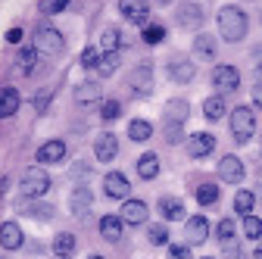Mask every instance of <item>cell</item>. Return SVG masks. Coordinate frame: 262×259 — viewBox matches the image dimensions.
<instances>
[{
	"label": "cell",
	"instance_id": "cell-46",
	"mask_svg": "<svg viewBox=\"0 0 262 259\" xmlns=\"http://www.w3.org/2000/svg\"><path fill=\"white\" fill-rule=\"evenodd\" d=\"M225 259H244V253H241L234 244H228V247H225Z\"/></svg>",
	"mask_w": 262,
	"mask_h": 259
},
{
	"label": "cell",
	"instance_id": "cell-17",
	"mask_svg": "<svg viewBox=\"0 0 262 259\" xmlns=\"http://www.w3.org/2000/svg\"><path fill=\"white\" fill-rule=\"evenodd\" d=\"M103 190H106V197H113V200H125L131 193V184H128V178L122 172H110L103 178Z\"/></svg>",
	"mask_w": 262,
	"mask_h": 259
},
{
	"label": "cell",
	"instance_id": "cell-24",
	"mask_svg": "<svg viewBox=\"0 0 262 259\" xmlns=\"http://www.w3.org/2000/svg\"><path fill=\"white\" fill-rule=\"evenodd\" d=\"M22 106V97L16 88H4L0 91V119H7V116H16Z\"/></svg>",
	"mask_w": 262,
	"mask_h": 259
},
{
	"label": "cell",
	"instance_id": "cell-13",
	"mask_svg": "<svg viewBox=\"0 0 262 259\" xmlns=\"http://www.w3.org/2000/svg\"><path fill=\"white\" fill-rule=\"evenodd\" d=\"M175 22L184 25V28H200L203 25V7L200 4H178Z\"/></svg>",
	"mask_w": 262,
	"mask_h": 259
},
{
	"label": "cell",
	"instance_id": "cell-21",
	"mask_svg": "<svg viewBox=\"0 0 262 259\" xmlns=\"http://www.w3.org/2000/svg\"><path fill=\"white\" fill-rule=\"evenodd\" d=\"M187 119H190V103H187V100L175 97V100L166 103V122H172V125H184Z\"/></svg>",
	"mask_w": 262,
	"mask_h": 259
},
{
	"label": "cell",
	"instance_id": "cell-32",
	"mask_svg": "<svg viewBox=\"0 0 262 259\" xmlns=\"http://www.w3.org/2000/svg\"><path fill=\"white\" fill-rule=\"evenodd\" d=\"M119 62H122V56H119V53H103V56H100V62H97V72H100L103 78H110V75H116Z\"/></svg>",
	"mask_w": 262,
	"mask_h": 259
},
{
	"label": "cell",
	"instance_id": "cell-42",
	"mask_svg": "<svg viewBox=\"0 0 262 259\" xmlns=\"http://www.w3.org/2000/svg\"><path fill=\"white\" fill-rule=\"evenodd\" d=\"M162 38H166V28H162V25H150V28L144 31V41H147V44H156V41H162Z\"/></svg>",
	"mask_w": 262,
	"mask_h": 259
},
{
	"label": "cell",
	"instance_id": "cell-10",
	"mask_svg": "<svg viewBox=\"0 0 262 259\" xmlns=\"http://www.w3.org/2000/svg\"><path fill=\"white\" fill-rule=\"evenodd\" d=\"M116 153H119V138H116L113 132L97 135V141H94V156L100 159V163H113Z\"/></svg>",
	"mask_w": 262,
	"mask_h": 259
},
{
	"label": "cell",
	"instance_id": "cell-41",
	"mask_svg": "<svg viewBox=\"0 0 262 259\" xmlns=\"http://www.w3.org/2000/svg\"><path fill=\"white\" fill-rule=\"evenodd\" d=\"M50 94H53V88H41V91L35 94V110H38V113H44V110H47V103H50Z\"/></svg>",
	"mask_w": 262,
	"mask_h": 259
},
{
	"label": "cell",
	"instance_id": "cell-15",
	"mask_svg": "<svg viewBox=\"0 0 262 259\" xmlns=\"http://www.w3.org/2000/svg\"><path fill=\"white\" fill-rule=\"evenodd\" d=\"M166 72H169V78L175 81V84H190L193 81V75H196V69H193V62L190 59H172L169 66H166Z\"/></svg>",
	"mask_w": 262,
	"mask_h": 259
},
{
	"label": "cell",
	"instance_id": "cell-22",
	"mask_svg": "<svg viewBox=\"0 0 262 259\" xmlns=\"http://www.w3.org/2000/svg\"><path fill=\"white\" fill-rule=\"evenodd\" d=\"M159 215L166 219V222H181L184 219V203L178 197H159Z\"/></svg>",
	"mask_w": 262,
	"mask_h": 259
},
{
	"label": "cell",
	"instance_id": "cell-53",
	"mask_svg": "<svg viewBox=\"0 0 262 259\" xmlns=\"http://www.w3.org/2000/svg\"><path fill=\"white\" fill-rule=\"evenodd\" d=\"M259 72H262V66H259Z\"/></svg>",
	"mask_w": 262,
	"mask_h": 259
},
{
	"label": "cell",
	"instance_id": "cell-20",
	"mask_svg": "<svg viewBox=\"0 0 262 259\" xmlns=\"http://www.w3.org/2000/svg\"><path fill=\"white\" fill-rule=\"evenodd\" d=\"M122 228H125L122 215H103V219H100V234H103V241H110V244H119V241H122Z\"/></svg>",
	"mask_w": 262,
	"mask_h": 259
},
{
	"label": "cell",
	"instance_id": "cell-14",
	"mask_svg": "<svg viewBox=\"0 0 262 259\" xmlns=\"http://www.w3.org/2000/svg\"><path fill=\"white\" fill-rule=\"evenodd\" d=\"M72 97H75L78 106H91L103 97V88H100V81H81V84H75Z\"/></svg>",
	"mask_w": 262,
	"mask_h": 259
},
{
	"label": "cell",
	"instance_id": "cell-44",
	"mask_svg": "<svg viewBox=\"0 0 262 259\" xmlns=\"http://www.w3.org/2000/svg\"><path fill=\"white\" fill-rule=\"evenodd\" d=\"M169 259H190V247L187 244H172L169 247Z\"/></svg>",
	"mask_w": 262,
	"mask_h": 259
},
{
	"label": "cell",
	"instance_id": "cell-51",
	"mask_svg": "<svg viewBox=\"0 0 262 259\" xmlns=\"http://www.w3.org/2000/svg\"><path fill=\"white\" fill-rule=\"evenodd\" d=\"M88 259H106V256H88Z\"/></svg>",
	"mask_w": 262,
	"mask_h": 259
},
{
	"label": "cell",
	"instance_id": "cell-36",
	"mask_svg": "<svg viewBox=\"0 0 262 259\" xmlns=\"http://www.w3.org/2000/svg\"><path fill=\"white\" fill-rule=\"evenodd\" d=\"M244 234L250 241H259L262 238V219L259 215H244Z\"/></svg>",
	"mask_w": 262,
	"mask_h": 259
},
{
	"label": "cell",
	"instance_id": "cell-9",
	"mask_svg": "<svg viewBox=\"0 0 262 259\" xmlns=\"http://www.w3.org/2000/svg\"><path fill=\"white\" fill-rule=\"evenodd\" d=\"M184 238H187V247H196L209 238V219L206 215H190L184 222Z\"/></svg>",
	"mask_w": 262,
	"mask_h": 259
},
{
	"label": "cell",
	"instance_id": "cell-33",
	"mask_svg": "<svg viewBox=\"0 0 262 259\" xmlns=\"http://www.w3.org/2000/svg\"><path fill=\"white\" fill-rule=\"evenodd\" d=\"M253 206H256V193H250V190H237V193H234V209H237L241 215H250Z\"/></svg>",
	"mask_w": 262,
	"mask_h": 259
},
{
	"label": "cell",
	"instance_id": "cell-45",
	"mask_svg": "<svg viewBox=\"0 0 262 259\" xmlns=\"http://www.w3.org/2000/svg\"><path fill=\"white\" fill-rule=\"evenodd\" d=\"M69 175H72V178H75V181H84V178H88V163H75V166H72V172H69Z\"/></svg>",
	"mask_w": 262,
	"mask_h": 259
},
{
	"label": "cell",
	"instance_id": "cell-35",
	"mask_svg": "<svg viewBox=\"0 0 262 259\" xmlns=\"http://www.w3.org/2000/svg\"><path fill=\"white\" fill-rule=\"evenodd\" d=\"M147 238H150V244H156V247H166V244H169V225H166V222L150 225V228H147Z\"/></svg>",
	"mask_w": 262,
	"mask_h": 259
},
{
	"label": "cell",
	"instance_id": "cell-27",
	"mask_svg": "<svg viewBox=\"0 0 262 259\" xmlns=\"http://www.w3.org/2000/svg\"><path fill=\"white\" fill-rule=\"evenodd\" d=\"M138 175H141L144 181H153V178L159 175V156H156V153H144V156L138 159Z\"/></svg>",
	"mask_w": 262,
	"mask_h": 259
},
{
	"label": "cell",
	"instance_id": "cell-4",
	"mask_svg": "<svg viewBox=\"0 0 262 259\" xmlns=\"http://www.w3.org/2000/svg\"><path fill=\"white\" fill-rule=\"evenodd\" d=\"M256 132V119H253V110L250 106H237L231 110V135L237 144H247Z\"/></svg>",
	"mask_w": 262,
	"mask_h": 259
},
{
	"label": "cell",
	"instance_id": "cell-7",
	"mask_svg": "<svg viewBox=\"0 0 262 259\" xmlns=\"http://www.w3.org/2000/svg\"><path fill=\"white\" fill-rule=\"evenodd\" d=\"M128 88L135 91V97H150L153 91V72H150V62H144V66H135L128 75Z\"/></svg>",
	"mask_w": 262,
	"mask_h": 259
},
{
	"label": "cell",
	"instance_id": "cell-25",
	"mask_svg": "<svg viewBox=\"0 0 262 259\" xmlns=\"http://www.w3.org/2000/svg\"><path fill=\"white\" fill-rule=\"evenodd\" d=\"M22 215L38 219V222H50V219L56 215V206H53V203H44V200H31L28 206H22Z\"/></svg>",
	"mask_w": 262,
	"mask_h": 259
},
{
	"label": "cell",
	"instance_id": "cell-48",
	"mask_svg": "<svg viewBox=\"0 0 262 259\" xmlns=\"http://www.w3.org/2000/svg\"><path fill=\"white\" fill-rule=\"evenodd\" d=\"M253 100H256V106H262V81L253 88Z\"/></svg>",
	"mask_w": 262,
	"mask_h": 259
},
{
	"label": "cell",
	"instance_id": "cell-28",
	"mask_svg": "<svg viewBox=\"0 0 262 259\" xmlns=\"http://www.w3.org/2000/svg\"><path fill=\"white\" fill-rule=\"evenodd\" d=\"M193 50H196V56L200 59H212L215 56V35H196V41H193Z\"/></svg>",
	"mask_w": 262,
	"mask_h": 259
},
{
	"label": "cell",
	"instance_id": "cell-43",
	"mask_svg": "<svg viewBox=\"0 0 262 259\" xmlns=\"http://www.w3.org/2000/svg\"><path fill=\"white\" fill-rule=\"evenodd\" d=\"M181 135H184V125H172V122H166V141H169V144H178Z\"/></svg>",
	"mask_w": 262,
	"mask_h": 259
},
{
	"label": "cell",
	"instance_id": "cell-5",
	"mask_svg": "<svg viewBox=\"0 0 262 259\" xmlns=\"http://www.w3.org/2000/svg\"><path fill=\"white\" fill-rule=\"evenodd\" d=\"M212 88L219 94H234L241 88V72L234 66H215L212 69Z\"/></svg>",
	"mask_w": 262,
	"mask_h": 259
},
{
	"label": "cell",
	"instance_id": "cell-16",
	"mask_svg": "<svg viewBox=\"0 0 262 259\" xmlns=\"http://www.w3.org/2000/svg\"><path fill=\"white\" fill-rule=\"evenodd\" d=\"M25 244V234H22V228H19V222H4L0 225V247L4 250H19Z\"/></svg>",
	"mask_w": 262,
	"mask_h": 259
},
{
	"label": "cell",
	"instance_id": "cell-49",
	"mask_svg": "<svg viewBox=\"0 0 262 259\" xmlns=\"http://www.w3.org/2000/svg\"><path fill=\"white\" fill-rule=\"evenodd\" d=\"M253 259H262V244L256 247V253H253Z\"/></svg>",
	"mask_w": 262,
	"mask_h": 259
},
{
	"label": "cell",
	"instance_id": "cell-1",
	"mask_svg": "<svg viewBox=\"0 0 262 259\" xmlns=\"http://www.w3.org/2000/svg\"><path fill=\"white\" fill-rule=\"evenodd\" d=\"M215 22H219V35H222L228 44H237V41L247 38L250 19H247V13H244L241 7H222L219 16H215Z\"/></svg>",
	"mask_w": 262,
	"mask_h": 259
},
{
	"label": "cell",
	"instance_id": "cell-19",
	"mask_svg": "<svg viewBox=\"0 0 262 259\" xmlns=\"http://www.w3.org/2000/svg\"><path fill=\"white\" fill-rule=\"evenodd\" d=\"M38 163H59V159L66 156V141H59V138H53V141H44L41 147H38Z\"/></svg>",
	"mask_w": 262,
	"mask_h": 259
},
{
	"label": "cell",
	"instance_id": "cell-12",
	"mask_svg": "<svg viewBox=\"0 0 262 259\" xmlns=\"http://www.w3.org/2000/svg\"><path fill=\"white\" fill-rule=\"evenodd\" d=\"M212 150H215V138H212L209 132H196V135L187 138V153H190L193 159H203V156H209Z\"/></svg>",
	"mask_w": 262,
	"mask_h": 259
},
{
	"label": "cell",
	"instance_id": "cell-30",
	"mask_svg": "<svg viewBox=\"0 0 262 259\" xmlns=\"http://www.w3.org/2000/svg\"><path fill=\"white\" fill-rule=\"evenodd\" d=\"M150 135H153V125H150L147 119H135V122L128 125V138H131V141H138V144L147 141Z\"/></svg>",
	"mask_w": 262,
	"mask_h": 259
},
{
	"label": "cell",
	"instance_id": "cell-26",
	"mask_svg": "<svg viewBox=\"0 0 262 259\" xmlns=\"http://www.w3.org/2000/svg\"><path fill=\"white\" fill-rule=\"evenodd\" d=\"M50 250H53V256H59V259H69V256L75 253V234H72V231H59V234L53 238Z\"/></svg>",
	"mask_w": 262,
	"mask_h": 259
},
{
	"label": "cell",
	"instance_id": "cell-2",
	"mask_svg": "<svg viewBox=\"0 0 262 259\" xmlns=\"http://www.w3.org/2000/svg\"><path fill=\"white\" fill-rule=\"evenodd\" d=\"M47 190H50V175L41 172V169H28L22 175V181H19V193L28 197V200H41Z\"/></svg>",
	"mask_w": 262,
	"mask_h": 259
},
{
	"label": "cell",
	"instance_id": "cell-29",
	"mask_svg": "<svg viewBox=\"0 0 262 259\" xmlns=\"http://www.w3.org/2000/svg\"><path fill=\"white\" fill-rule=\"evenodd\" d=\"M196 203H200V206H215L219 203V184L206 181V184L196 187Z\"/></svg>",
	"mask_w": 262,
	"mask_h": 259
},
{
	"label": "cell",
	"instance_id": "cell-8",
	"mask_svg": "<svg viewBox=\"0 0 262 259\" xmlns=\"http://www.w3.org/2000/svg\"><path fill=\"white\" fill-rule=\"evenodd\" d=\"M69 209H72L75 219H88V215H91V209H94V190H91L88 184H78V187L72 190Z\"/></svg>",
	"mask_w": 262,
	"mask_h": 259
},
{
	"label": "cell",
	"instance_id": "cell-47",
	"mask_svg": "<svg viewBox=\"0 0 262 259\" xmlns=\"http://www.w3.org/2000/svg\"><path fill=\"white\" fill-rule=\"evenodd\" d=\"M7 41H10V44H19V41H22V28H10V31H7Z\"/></svg>",
	"mask_w": 262,
	"mask_h": 259
},
{
	"label": "cell",
	"instance_id": "cell-6",
	"mask_svg": "<svg viewBox=\"0 0 262 259\" xmlns=\"http://www.w3.org/2000/svg\"><path fill=\"white\" fill-rule=\"evenodd\" d=\"M244 175H247V169H244V163H241V156H222L219 159V178L225 181V184H241L244 181Z\"/></svg>",
	"mask_w": 262,
	"mask_h": 259
},
{
	"label": "cell",
	"instance_id": "cell-50",
	"mask_svg": "<svg viewBox=\"0 0 262 259\" xmlns=\"http://www.w3.org/2000/svg\"><path fill=\"white\" fill-rule=\"evenodd\" d=\"M156 4H162V7H166V4H172V0H156Z\"/></svg>",
	"mask_w": 262,
	"mask_h": 259
},
{
	"label": "cell",
	"instance_id": "cell-37",
	"mask_svg": "<svg viewBox=\"0 0 262 259\" xmlns=\"http://www.w3.org/2000/svg\"><path fill=\"white\" fill-rule=\"evenodd\" d=\"M100 116H103V122H116V119L122 116V103L116 100V97H110V100H103V110H100Z\"/></svg>",
	"mask_w": 262,
	"mask_h": 259
},
{
	"label": "cell",
	"instance_id": "cell-38",
	"mask_svg": "<svg viewBox=\"0 0 262 259\" xmlns=\"http://www.w3.org/2000/svg\"><path fill=\"white\" fill-rule=\"evenodd\" d=\"M234 222L231 219H222L219 222V228H215V234H219V241H225V244H231V238H234Z\"/></svg>",
	"mask_w": 262,
	"mask_h": 259
},
{
	"label": "cell",
	"instance_id": "cell-18",
	"mask_svg": "<svg viewBox=\"0 0 262 259\" xmlns=\"http://www.w3.org/2000/svg\"><path fill=\"white\" fill-rule=\"evenodd\" d=\"M147 215H150V209H147L144 200H125V206H122V222L125 225H144Z\"/></svg>",
	"mask_w": 262,
	"mask_h": 259
},
{
	"label": "cell",
	"instance_id": "cell-39",
	"mask_svg": "<svg viewBox=\"0 0 262 259\" xmlns=\"http://www.w3.org/2000/svg\"><path fill=\"white\" fill-rule=\"evenodd\" d=\"M66 7H69V0H41V13L44 16H53V13H59Z\"/></svg>",
	"mask_w": 262,
	"mask_h": 259
},
{
	"label": "cell",
	"instance_id": "cell-34",
	"mask_svg": "<svg viewBox=\"0 0 262 259\" xmlns=\"http://www.w3.org/2000/svg\"><path fill=\"white\" fill-rule=\"evenodd\" d=\"M119 44H122V31H119V28H106L103 38H100L103 53H119Z\"/></svg>",
	"mask_w": 262,
	"mask_h": 259
},
{
	"label": "cell",
	"instance_id": "cell-3",
	"mask_svg": "<svg viewBox=\"0 0 262 259\" xmlns=\"http://www.w3.org/2000/svg\"><path fill=\"white\" fill-rule=\"evenodd\" d=\"M35 47H38V53H44V56H59V53L66 50V38H62V31L44 25V28L35 31Z\"/></svg>",
	"mask_w": 262,
	"mask_h": 259
},
{
	"label": "cell",
	"instance_id": "cell-31",
	"mask_svg": "<svg viewBox=\"0 0 262 259\" xmlns=\"http://www.w3.org/2000/svg\"><path fill=\"white\" fill-rule=\"evenodd\" d=\"M203 116L209 122H219L225 116V97H209V100L203 103Z\"/></svg>",
	"mask_w": 262,
	"mask_h": 259
},
{
	"label": "cell",
	"instance_id": "cell-11",
	"mask_svg": "<svg viewBox=\"0 0 262 259\" xmlns=\"http://www.w3.org/2000/svg\"><path fill=\"white\" fill-rule=\"evenodd\" d=\"M119 13L131 22L144 25L150 19V0H119Z\"/></svg>",
	"mask_w": 262,
	"mask_h": 259
},
{
	"label": "cell",
	"instance_id": "cell-52",
	"mask_svg": "<svg viewBox=\"0 0 262 259\" xmlns=\"http://www.w3.org/2000/svg\"><path fill=\"white\" fill-rule=\"evenodd\" d=\"M203 259H212V256H203Z\"/></svg>",
	"mask_w": 262,
	"mask_h": 259
},
{
	"label": "cell",
	"instance_id": "cell-40",
	"mask_svg": "<svg viewBox=\"0 0 262 259\" xmlns=\"http://www.w3.org/2000/svg\"><path fill=\"white\" fill-rule=\"evenodd\" d=\"M97 62H100V53H97V47H88L81 53V66L84 69H97Z\"/></svg>",
	"mask_w": 262,
	"mask_h": 259
},
{
	"label": "cell",
	"instance_id": "cell-23",
	"mask_svg": "<svg viewBox=\"0 0 262 259\" xmlns=\"http://www.w3.org/2000/svg\"><path fill=\"white\" fill-rule=\"evenodd\" d=\"M38 47L31 44V47H19V53H16V69L22 72V75H31L35 72V66H38Z\"/></svg>",
	"mask_w": 262,
	"mask_h": 259
}]
</instances>
